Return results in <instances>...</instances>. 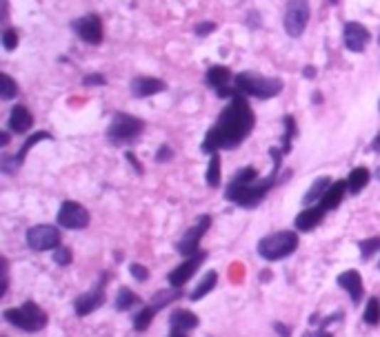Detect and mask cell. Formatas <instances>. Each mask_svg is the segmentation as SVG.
Wrapping results in <instances>:
<instances>
[{"mask_svg": "<svg viewBox=\"0 0 380 337\" xmlns=\"http://www.w3.org/2000/svg\"><path fill=\"white\" fill-rule=\"evenodd\" d=\"M56 220H58L60 227L78 231V229H85L89 224V211L83 207V204H78L74 200H67V202H63Z\"/></svg>", "mask_w": 380, "mask_h": 337, "instance_id": "obj_10", "label": "cell"}, {"mask_svg": "<svg viewBox=\"0 0 380 337\" xmlns=\"http://www.w3.org/2000/svg\"><path fill=\"white\" fill-rule=\"evenodd\" d=\"M371 149H374V151H376V154H380V134H378V136H376V138L371 140Z\"/></svg>", "mask_w": 380, "mask_h": 337, "instance_id": "obj_41", "label": "cell"}, {"mask_svg": "<svg viewBox=\"0 0 380 337\" xmlns=\"http://www.w3.org/2000/svg\"><path fill=\"white\" fill-rule=\"evenodd\" d=\"M41 140H51V136L47 134V131H36L33 136L27 138V142L23 144V149H21V151H18L14 158L3 156V173H14L16 168H21V164L25 162V158H27V154H29V149L36 146Z\"/></svg>", "mask_w": 380, "mask_h": 337, "instance_id": "obj_15", "label": "cell"}, {"mask_svg": "<svg viewBox=\"0 0 380 337\" xmlns=\"http://www.w3.org/2000/svg\"><path fill=\"white\" fill-rule=\"evenodd\" d=\"M27 247L31 251H56L60 247V231L51 224H38L27 231Z\"/></svg>", "mask_w": 380, "mask_h": 337, "instance_id": "obj_8", "label": "cell"}, {"mask_svg": "<svg viewBox=\"0 0 380 337\" xmlns=\"http://www.w3.org/2000/svg\"><path fill=\"white\" fill-rule=\"evenodd\" d=\"M3 45H5L7 51L16 49V45H18V33H16L11 27H7V29L3 31Z\"/></svg>", "mask_w": 380, "mask_h": 337, "instance_id": "obj_35", "label": "cell"}, {"mask_svg": "<svg viewBox=\"0 0 380 337\" xmlns=\"http://www.w3.org/2000/svg\"><path fill=\"white\" fill-rule=\"evenodd\" d=\"M71 29L80 36V41H85L89 45L102 43V23L96 14H87L83 18H76V21L71 23Z\"/></svg>", "mask_w": 380, "mask_h": 337, "instance_id": "obj_12", "label": "cell"}, {"mask_svg": "<svg viewBox=\"0 0 380 337\" xmlns=\"http://www.w3.org/2000/svg\"><path fill=\"white\" fill-rule=\"evenodd\" d=\"M207 260V253L205 251H198L196 255H189V260H185L183 264H178L171 273H169V284L174 289H180L183 284H187L191 275L198 271V267L203 264V262Z\"/></svg>", "mask_w": 380, "mask_h": 337, "instance_id": "obj_14", "label": "cell"}, {"mask_svg": "<svg viewBox=\"0 0 380 337\" xmlns=\"http://www.w3.org/2000/svg\"><path fill=\"white\" fill-rule=\"evenodd\" d=\"M216 284H218V273H216V271L205 273V277L196 284V289H194L191 295H189V297H191V302H196V299H203L207 293H211V291L216 289Z\"/></svg>", "mask_w": 380, "mask_h": 337, "instance_id": "obj_24", "label": "cell"}, {"mask_svg": "<svg viewBox=\"0 0 380 337\" xmlns=\"http://www.w3.org/2000/svg\"><path fill=\"white\" fill-rule=\"evenodd\" d=\"M233 87H236L243 96L267 100V98L278 96V93L283 91V80L265 78V76H260V73H253V71H243L233 78Z\"/></svg>", "mask_w": 380, "mask_h": 337, "instance_id": "obj_3", "label": "cell"}, {"mask_svg": "<svg viewBox=\"0 0 380 337\" xmlns=\"http://www.w3.org/2000/svg\"><path fill=\"white\" fill-rule=\"evenodd\" d=\"M363 320H365L369 326H376V324L380 322V299H378V297H371L369 302H367Z\"/></svg>", "mask_w": 380, "mask_h": 337, "instance_id": "obj_30", "label": "cell"}, {"mask_svg": "<svg viewBox=\"0 0 380 337\" xmlns=\"http://www.w3.org/2000/svg\"><path fill=\"white\" fill-rule=\"evenodd\" d=\"M140 304V297L130 291V289H120L118 291V297H116V309L118 311H130L132 306H138Z\"/></svg>", "mask_w": 380, "mask_h": 337, "instance_id": "obj_26", "label": "cell"}, {"mask_svg": "<svg viewBox=\"0 0 380 337\" xmlns=\"http://www.w3.org/2000/svg\"><path fill=\"white\" fill-rule=\"evenodd\" d=\"M132 91L136 98H149L154 93L165 91V82L158 80V78H147V76H140L132 82Z\"/></svg>", "mask_w": 380, "mask_h": 337, "instance_id": "obj_21", "label": "cell"}, {"mask_svg": "<svg viewBox=\"0 0 380 337\" xmlns=\"http://www.w3.org/2000/svg\"><path fill=\"white\" fill-rule=\"evenodd\" d=\"M345 47L349 49V51H356V53H360V51H365V47L369 45V31H367V27L365 25H360V23H347L345 25Z\"/></svg>", "mask_w": 380, "mask_h": 337, "instance_id": "obj_16", "label": "cell"}, {"mask_svg": "<svg viewBox=\"0 0 380 337\" xmlns=\"http://www.w3.org/2000/svg\"><path fill=\"white\" fill-rule=\"evenodd\" d=\"M169 324H171L174 328H178V331L187 333V331H191V328L198 326V317H196L194 313L185 311V309H176V311L171 313V317H169Z\"/></svg>", "mask_w": 380, "mask_h": 337, "instance_id": "obj_22", "label": "cell"}, {"mask_svg": "<svg viewBox=\"0 0 380 337\" xmlns=\"http://www.w3.org/2000/svg\"><path fill=\"white\" fill-rule=\"evenodd\" d=\"M324 213H327V211H324L322 207H307L302 213L296 215V229H298V231H305V233H307V231H314L318 224L322 222Z\"/></svg>", "mask_w": 380, "mask_h": 337, "instance_id": "obj_20", "label": "cell"}, {"mask_svg": "<svg viewBox=\"0 0 380 337\" xmlns=\"http://www.w3.org/2000/svg\"><path fill=\"white\" fill-rule=\"evenodd\" d=\"M71 260H74V255H71V251L67 247H58L56 251H53V262H56V264H60V267L71 264Z\"/></svg>", "mask_w": 380, "mask_h": 337, "instance_id": "obj_34", "label": "cell"}, {"mask_svg": "<svg viewBox=\"0 0 380 337\" xmlns=\"http://www.w3.org/2000/svg\"><path fill=\"white\" fill-rule=\"evenodd\" d=\"M3 315L9 324H14L16 328H23L27 333L43 331L47 326V313L36 302H25L18 309H7Z\"/></svg>", "mask_w": 380, "mask_h": 337, "instance_id": "obj_5", "label": "cell"}, {"mask_svg": "<svg viewBox=\"0 0 380 337\" xmlns=\"http://www.w3.org/2000/svg\"><path fill=\"white\" fill-rule=\"evenodd\" d=\"M130 273L138 279V282H144V279L149 277V271H147V267H142V264H132L130 267Z\"/></svg>", "mask_w": 380, "mask_h": 337, "instance_id": "obj_36", "label": "cell"}, {"mask_svg": "<svg viewBox=\"0 0 380 337\" xmlns=\"http://www.w3.org/2000/svg\"><path fill=\"white\" fill-rule=\"evenodd\" d=\"M332 186V180L329 178H318L314 184H312V189L305 193V198H302V204H314V202H318L320 204V200L324 198V193H327V189Z\"/></svg>", "mask_w": 380, "mask_h": 337, "instance_id": "obj_25", "label": "cell"}, {"mask_svg": "<svg viewBox=\"0 0 380 337\" xmlns=\"http://www.w3.org/2000/svg\"><path fill=\"white\" fill-rule=\"evenodd\" d=\"M127 160H130V162L134 164V168H136V171H138V173H142V166L138 164V160H136V158H134L132 154H127Z\"/></svg>", "mask_w": 380, "mask_h": 337, "instance_id": "obj_40", "label": "cell"}, {"mask_svg": "<svg viewBox=\"0 0 380 337\" xmlns=\"http://www.w3.org/2000/svg\"><path fill=\"white\" fill-rule=\"evenodd\" d=\"M171 337H185V333L178 331V328H171Z\"/></svg>", "mask_w": 380, "mask_h": 337, "instance_id": "obj_45", "label": "cell"}, {"mask_svg": "<svg viewBox=\"0 0 380 337\" xmlns=\"http://www.w3.org/2000/svg\"><path fill=\"white\" fill-rule=\"evenodd\" d=\"M176 297H180V291L178 289H174V291H158L156 295H154V306L158 309V306H165V304H169L171 299H176Z\"/></svg>", "mask_w": 380, "mask_h": 337, "instance_id": "obj_33", "label": "cell"}, {"mask_svg": "<svg viewBox=\"0 0 380 337\" xmlns=\"http://www.w3.org/2000/svg\"><path fill=\"white\" fill-rule=\"evenodd\" d=\"M369 180H371L369 168L367 166H356V168H352V173L347 178V186H349V191L356 196L365 189V186L369 184Z\"/></svg>", "mask_w": 380, "mask_h": 337, "instance_id": "obj_23", "label": "cell"}, {"mask_svg": "<svg viewBox=\"0 0 380 337\" xmlns=\"http://www.w3.org/2000/svg\"><path fill=\"white\" fill-rule=\"evenodd\" d=\"M207 184L209 186H218L221 184V156L211 154L209 168H207Z\"/></svg>", "mask_w": 380, "mask_h": 337, "instance_id": "obj_29", "label": "cell"}, {"mask_svg": "<svg viewBox=\"0 0 380 337\" xmlns=\"http://www.w3.org/2000/svg\"><path fill=\"white\" fill-rule=\"evenodd\" d=\"M349 189L347 186V180H338V182H332V186L327 189V193H324V198L320 200V207L324 211H334L340 207L342 198H345V191Z\"/></svg>", "mask_w": 380, "mask_h": 337, "instance_id": "obj_18", "label": "cell"}, {"mask_svg": "<svg viewBox=\"0 0 380 337\" xmlns=\"http://www.w3.org/2000/svg\"><path fill=\"white\" fill-rule=\"evenodd\" d=\"M194 31H196V36H207V33L216 31V23H201L194 27Z\"/></svg>", "mask_w": 380, "mask_h": 337, "instance_id": "obj_38", "label": "cell"}, {"mask_svg": "<svg viewBox=\"0 0 380 337\" xmlns=\"http://www.w3.org/2000/svg\"><path fill=\"white\" fill-rule=\"evenodd\" d=\"M253 124H256L253 109L249 107L243 93H238V96L231 98V102L223 109L218 122L207 131V136L203 140V151L211 156L218 151V149L238 146L251 134Z\"/></svg>", "mask_w": 380, "mask_h": 337, "instance_id": "obj_1", "label": "cell"}, {"mask_svg": "<svg viewBox=\"0 0 380 337\" xmlns=\"http://www.w3.org/2000/svg\"><path fill=\"white\" fill-rule=\"evenodd\" d=\"M156 306L152 304V306H147V309H142L136 317H134V328L136 331H147L149 328V324H152V320H154V315H156Z\"/></svg>", "mask_w": 380, "mask_h": 337, "instance_id": "obj_27", "label": "cell"}, {"mask_svg": "<svg viewBox=\"0 0 380 337\" xmlns=\"http://www.w3.org/2000/svg\"><path fill=\"white\" fill-rule=\"evenodd\" d=\"M16 93H18V87H16L14 78L3 73V76H0V98L11 100V98H16Z\"/></svg>", "mask_w": 380, "mask_h": 337, "instance_id": "obj_31", "label": "cell"}, {"mask_svg": "<svg viewBox=\"0 0 380 337\" xmlns=\"http://www.w3.org/2000/svg\"><path fill=\"white\" fill-rule=\"evenodd\" d=\"M318 337H332V335H329V333H320Z\"/></svg>", "mask_w": 380, "mask_h": 337, "instance_id": "obj_46", "label": "cell"}, {"mask_svg": "<svg viewBox=\"0 0 380 337\" xmlns=\"http://www.w3.org/2000/svg\"><path fill=\"white\" fill-rule=\"evenodd\" d=\"M271 158H274V171H271L269 178H258V171L253 166H245L241 171L231 178L227 191H225V198L229 202H236L245 209H251V207H258L260 200L269 193L271 186L276 184V178H278V171H280V160H283V151L278 149H271Z\"/></svg>", "mask_w": 380, "mask_h": 337, "instance_id": "obj_2", "label": "cell"}, {"mask_svg": "<svg viewBox=\"0 0 380 337\" xmlns=\"http://www.w3.org/2000/svg\"><path fill=\"white\" fill-rule=\"evenodd\" d=\"M376 178H378V180H380V168H378V171H376Z\"/></svg>", "mask_w": 380, "mask_h": 337, "instance_id": "obj_47", "label": "cell"}, {"mask_svg": "<svg viewBox=\"0 0 380 337\" xmlns=\"http://www.w3.org/2000/svg\"><path fill=\"white\" fill-rule=\"evenodd\" d=\"M33 124V116L31 111L23 105H18L11 109V116H9V129L14 131V134H27V131L31 129Z\"/></svg>", "mask_w": 380, "mask_h": 337, "instance_id": "obj_19", "label": "cell"}, {"mask_svg": "<svg viewBox=\"0 0 380 337\" xmlns=\"http://www.w3.org/2000/svg\"><path fill=\"white\" fill-rule=\"evenodd\" d=\"M174 158V151H171V146H167V144H162L160 149H158V154H156V160L158 162H169Z\"/></svg>", "mask_w": 380, "mask_h": 337, "instance_id": "obj_37", "label": "cell"}, {"mask_svg": "<svg viewBox=\"0 0 380 337\" xmlns=\"http://www.w3.org/2000/svg\"><path fill=\"white\" fill-rule=\"evenodd\" d=\"M338 287L340 289H345L352 297V302L358 304L360 299H363V293H365V287H363V277H360L358 271H345V273H340L338 275Z\"/></svg>", "mask_w": 380, "mask_h": 337, "instance_id": "obj_17", "label": "cell"}, {"mask_svg": "<svg viewBox=\"0 0 380 337\" xmlns=\"http://www.w3.org/2000/svg\"><path fill=\"white\" fill-rule=\"evenodd\" d=\"M296 249H298V235L294 231H278V233L265 235L258 242L260 257L269 260V262H276V260L292 255Z\"/></svg>", "mask_w": 380, "mask_h": 337, "instance_id": "obj_4", "label": "cell"}, {"mask_svg": "<svg viewBox=\"0 0 380 337\" xmlns=\"http://www.w3.org/2000/svg\"><path fill=\"white\" fill-rule=\"evenodd\" d=\"M360 249V255H363V260H369L376 251H380V237H369V240H363L358 245Z\"/></svg>", "mask_w": 380, "mask_h": 337, "instance_id": "obj_32", "label": "cell"}, {"mask_svg": "<svg viewBox=\"0 0 380 337\" xmlns=\"http://www.w3.org/2000/svg\"><path fill=\"white\" fill-rule=\"evenodd\" d=\"M329 3H334V5H336V3H338V0H329Z\"/></svg>", "mask_w": 380, "mask_h": 337, "instance_id": "obj_48", "label": "cell"}, {"mask_svg": "<svg viewBox=\"0 0 380 337\" xmlns=\"http://www.w3.org/2000/svg\"><path fill=\"white\" fill-rule=\"evenodd\" d=\"M205 80H207V85H209L211 89L218 91L221 98H236L238 93H241L236 87L229 89V85H231V71H229L227 67H221V65L209 67Z\"/></svg>", "mask_w": 380, "mask_h": 337, "instance_id": "obj_13", "label": "cell"}, {"mask_svg": "<svg viewBox=\"0 0 380 337\" xmlns=\"http://www.w3.org/2000/svg\"><path fill=\"white\" fill-rule=\"evenodd\" d=\"M107 282H110V277H107V273H102L100 282H98L92 291H87V293H83V295L76 297L74 309H76V313H78L80 317H85V315H89V313H94L96 309L102 306V302H105V284H107Z\"/></svg>", "mask_w": 380, "mask_h": 337, "instance_id": "obj_11", "label": "cell"}, {"mask_svg": "<svg viewBox=\"0 0 380 337\" xmlns=\"http://www.w3.org/2000/svg\"><path fill=\"white\" fill-rule=\"evenodd\" d=\"M276 328H278V333H280L283 337H289V331H287V326H283V324H276Z\"/></svg>", "mask_w": 380, "mask_h": 337, "instance_id": "obj_43", "label": "cell"}, {"mask_svg": "<svg viewBox=\"0 0 380 337\" xmlns=\"http://www.w3.org/2000/svg\"><path fill=\"white\" fill-rule=\"evenodd\" d=\"M305 76H307V78H314V76H316V69H314V67H307V69H305Z\"/></svg>", "mask_w": 380, "mask_h": 337, "instance_id": "obj_42", "label": "cell"}, {"mask_svg": "<svg viewBox=\"0 0 380 337\" xmlns=\"http://www.w3.org/2000/svg\"><path fill=\"white\" fill-rule=\"evenodd\" d=\"M83 82H85L87 87H92V85H105V78L100 76V73H92V76H87Z\"/></svg>", "mask_w": 380, "mask_h": 337, "instance_id": "obj_39", "label": "cell"}, {"mask_svg": "<svg viewBox=\"0 0 380 337\" xmlns=\"http://www.w3.org/2000/svg\"><path fill=\"white\" fill-rule=\"evenodd\" d=\"M285 138H283V156H287L289 154V149H292V140H294V136H296V122H294V118L292 116H285Z\"/></svg>", "mask_w": 380, "mask_h": 337, "instance_id": "obj_28", "label": "cell"}, {"mask_svg": "<svg viewBox=\"0 0 380 337\" xmlns=\"http://www.w3.org/2000/svg\"><path fill=\"white\" fill-rule=\"evenodd\" d=\"M310 3L307 0H289L287 7H285V18H283V25L285 31L292 36V38H298L302 36L307 23H310Z\"/></svg>", "mask_w": 380, "mask_h": 337, "instance_id": "obj_7", "label": "cell"}, {"mask_svg": "<svg viewBox=\"0 0 380 337\" xmlns=\"http://www.w3.org/2000/svg\"><path fill=\"white\" fill-rule=\"evenodd\" d=\"M209 224H211V218L209 215H201L198 218L191 227L185 231V235H183V240L178 242V253L180 255H196L198 253V245H201V240H203V235L209 231Z\"/></svg>", "mask_w": 380, "mask_h": 337, "instance_id": "obj_9", "label": "cell"}, {"mask_svg": "<svg viewBox=\"0 0 380 337\" xmlns=\"http://www.w3.org/2000/svg\"><path fill=\"white\" fill-rule=\"evenodd\" d=\"M144 129V122L130 116V114H116L110 129H107V138H110L114 144H125L136 140Z\"/></svg>", "mask_w": 380, "mask_h": 337, "instance_id": "obj_6", "label": "cell"}, {"mask_svg": "<svg viewBox=\"0 0 380 337\" xmlns=\"http://www.w3.org/2000/svg\"><path fill=\"white\" fill-rule=\"evenodd\" d=\"M0 144H3V146L9 144V134H7V131H3V138H0Z\"/></svg>", "mask_w": 380, "mask_h": 337, "instance_id": "obj_44", "label": "cell"}]
</instances>
